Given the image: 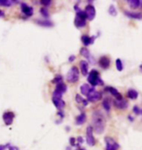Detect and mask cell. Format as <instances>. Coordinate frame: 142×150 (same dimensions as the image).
<instances>
[{"instance_id": "1", "label": "cell", "mask_w": 142, "mask_h": 150, "mask_svg": "<svg viewBox=\"0 0 142 150\" xmlns=\"http://www.w3.org/2000/svg\"><path fill=\"white\" fill-rule=\"evenodd\" d=\"M92 127L96 134H102L105 130L106 121H105L104 115L99 110H95L92 114Z\"/></svg>"}, {"instance_id": "2", "label": "cell", "mask_w": 142, "mask_h": 150, "mask_svg": "<svg viewBox=\"0 0 142 150\" xmlns=\"http://www.w3.org/2000/svg\"><path fill=\"white\" fill-rule=\"evenodd\" d=\"M88 81L92 85V87H95L96 85H103V81L99 78V73L97 70L93 69L88 75Z\"/></svg>"}, {"instance_id": "3", "label": "cell", "mask_w": 142, "mask_h": 150, "mask_svg": "<svg viewBox=\"0 0 142 150\" xmlns=\"http://www.w3.org/2000/svg\"><path fill=\"white\" fill-rule=\"evenodd\" d=\"M79 69L76 67H72L66 74V80L69 83H76L79 80Z\"/></svg>"}, {"instance_id": "4", "label": "cell", "mask_w": 142, "mask_h": 150, "mask_svg": "<svg viewBox=\"0 0 142 150\" xmlns=\"http://www.w3.org/2000/svg\"><path fill=\"white\" fill-rule=\"evenodd\" d=\"M104 140H105V143H106V150H118V148L120 147L118 142L113 137H106L104 139Z\"/></svg>"}, {"instance_id": "5", "label": "cell", "mask_w": 142, "mask_h": 150, "mask_svg": "<svg viewBox=\"0 0 142 150\" xmlns=\"http://www.w3.org/2000/svg\"><path fill=\"white\" fill-rule=\"evenodd\" d=\"M93 130L92 126L88 127L86 130V142L90 146H93L95 143V137L93 136Z\"/></svg>"}, {"instance_id": "6", "label": "cell", "mask_w": 142, "mask_h": 150, "mask_svg": "<svg viewBox=\"0 0 142 150\" xmlns=\"http://www.w3.org/2000/svg\"><path fill=\"white\" fill-rule=\"evenodd\" d=\"M14 118H15V113L12 111H7L3 114V121H4L6 126L12 125V123L14 121Z\"/></svg>"}, {"instance_id": "7", "label": "cell", "mask_w": 142, "mask_h": 150, "mask_svg": "<svg viewBox=\"0 0 142 150\" xmlns=\"http://www.w3.org/2000/svg\"><path fill=\"white\" fill-rule=\"evenodd\" d=\"M85 13L87 15V19L89 21H93L95 18V8L93 5L86 6Z\"/></svg>"}, {"instance_id": "8", "label": "cell", "mask_w": 142, "mask_h": 150, "mask_svg": "<svg viewBox=\"0 0 142 150\" xmlns=\"http://www.w3.org/2000/svg\"><path fill=\"white\" fill-rule=\"evenodd\" d=\"M101 98H102L101 93H100V92H97V91H93V92H92V93H90V94L87 97L88 100L90 101V103H95V101H98Z\"/></svg>"}, {"instance_id": "9", "label": "cell", "mask_w": 142, "mask_h": 150, "mask_svg": "<svg viewBox=\"0 0 142 150\" xmlns=\"http://www.w3.org/2000/svg\"><path fill=\"white\" fill-rule=\"evenodd\" d=\"M81 93L84 95V96H86V97H88L90 93L93 92V91H95V87H92L90 85H89V84H83L82 86H81Z\"/></svg>"}, {"instance_id": "10", "label": "cell", "mask_w": 142, "mask_h": 150, "mask_svg": "<svg viewBox=\"0 0 142 150\" xmlns=\"http://www.w3.org/2000/svg\"><path fill=\"white\" fill-rule=\"evenodd\" d=\"M110 59L108 58V57L106 56H103V57H101L100 59H99V61H98V64L100 65V67H102L103 69H107L108 67H110Z\"/></svg>"}, {"instance_id": "11", "label": "cell", "mask_w": 142, "mask_h": 150, "mask_svg": "<svg viewBox=\"0 0 142 150\" xmlns=\"http://www.w3.org/2000/svg\"><path fill=\"white\" fill-rule=\"evenodd\" d=\"M20 9H22V12L26 17H30L33 15V8L29 7V6L28 4H25V3H22V4H20Z\"/></svg>"}, {"instance_id": "12", "label": "cell", "mask_w": 142, "mask_h": 150, "mask_svg": "<svg viewBox=\"0 0 142 150\" xmlns=\"http://www.w3.org/2000/svg\"><path fill=\"white\" fill-rule=\"evenodd\" d=\"M105 91L109 92L111 95L114 96V97L117 98V100H123L122 95H121L120 93L118 92L116 89L113 88V87H106V88H105Z\"/></svg>"}, {"instance_id": "13", "label": "cell", "mask_w": 142, "mask_h": 150, "mask_svg": "<svg viewBox=\"0 0 142 150\" xmlns=\"http://www.w3.org/2000/svg\"><path fill=\"white\" fill-rule=\"evenodd\" d=\"M80 69L84 76L89 75V71H88L89 70V62L87 61H81L80 62Z\"/></svg>"}, {"instance_id": "14", "label": "cell", "mask_w": 142, "mask_h": 150, "mask_svg": "<svg viewBox=\"0 0 142 150\" xmlns=\"http://www.w3.org/2000/svg\"><path fill=\"white\" fill-rule=\"evenodd\" d=\"M74 25H76V28H83L86 26V19H82L80 18L79 16L76 15V18H75V21H74Z\"/></svg>"}, {"instance_id": "15", "label": "cell", "mask_w": 142, "mask_h": 150, "mask_svg": "<svg viewBox=\"0 0 142 150\" xmlns=\"http://www.w3.org/2000/svg\"><path fill=\"white\" fill-rule=\"evenodd\" d=\"M124 14L129 19H136V20H141L142 19V14L141 13H134V12L131 11H125Z\"/></svg>"}, {"instance_id": "16", "label": "cell", "mask_w": 142, "mask_h": 150, "mask_svg": "<svg viewBox=\"0 0 142 150\" xmlns=\"http://www.w3.org/2000/svg\"><path fill=\"white\" fill-rule=\"evenodd\" d=\"M114 105L117 107V108H120V109H126V107L129 106V103L126 100H114Z\"/></svg>"}, {"instance_id": "17", "label": "cell", "mask_w": 142, "mask_h": 150, "mask_svg": "<svg viewBox=\"0 0 142 150\" xmlns=\"http://www.w3.org/2000/svg\"><path fill=\"white\" fill-rule=\"evenodd\" d=\"M52 100H53V103L57 108L59 109H61L63 107L65 106V103L64 100H62L61 98H52Z\"/></svg>"}, {"instance_id": "18", "label": "cell", "mask_w": 142, "mask_h": 150, "mask_svg": "<svg viewBox=\"0 0 142 150\" xmlns=\"http://www.w3.org/2000/svg\"><path fill=\"white\" fill-rule=\"evenodd\" d=\"M95 39V36L90 37V36H89V35H83L82 38H81V40H82V43L85 45V46H89V45L93 43Z\"/></svg>"}, {"instance_id": "19", "label": "cell", "mask_w": 142, "mask_h": 150, "mask_svg": "<svg viewBox=\"0 0 142 150\" xmlns=\"http://www.w3.org/2000/svg\"><path fill=\"white\" fill-rule=\"evenodd\" d=\"M35 23L37 25H41V26H45V28H52L54 25V23L51 22V21H48V20H44V21H40V20H36Z\"/></svg>"}, {"instance_id": "20", "label": "cell", "mask_w": 142, "mask_h": 150, "mask_svg": "<svg viewBox=\"0 0 142 150\" xmlns=\"http://www.w3.org/2000/svg\"><path fill=\"white\" fill-rule=\"evenodd\" d=\"M86 119H87V116L85 113H81L80 115H78L76 117V120H75V122H76L77 125H83L84 123L86 122Z\"/></svg>"}, {"instance_id": "21", "label": "cell", "mask_w": 142, "mask_h": 150, "mask_svg": "<svg viewBox=\"0 0 142 150\" xmlns=\"http://www.w3.org/2000/svg\"><path fill=\"white\" fill-rule=\"evenodd\" d=\"M126 2H128V4L131 9H136L142 4V1H140V0H129Z\"/></svg>"}, {"instance_id": "22", "label": "cell", "mask_w": 142, "mask_h": 150, "mask_svg": "<svg viewBox=\"0 0 142 150\" xmlns=\"http://www.w3.org/2000/svg\"><path fill=\"white\" fill-rule=\"evenodd\" d=\"M56 90L57 91H59V93H61V94H63V93H65L66 91H67V86H66L63 82H61V83L57 84V87H56Z\"/></svg>"}, {"instance_id": "23", "label": "cell", "mask_w": 142, "mask_h": 150, "mask_svg": "<svg viewBox=\"0 0 142 150\" xmlns=\"http://www.w3.org/2000/svg\"><path fill=\"white\" fill-rule=\"evenodd\" d=\"M128 97L129 98H131V100H136L138 98V93L134 89H129L128 91Z\"/></svg>"}, {"instance_id": "24", "label": "cell", "mask_w": 142, "mask_h": 150, "mask_svg": "<svg viewBox=\"0 0 142 150\" xmlns=\"http://www.w3.org/2000/svg\"><path fill=\"white\" fill-rule=\"evenodd\" d=\"M17 2L18 1H14V0H0V5L4 6V7H11L12 5Z\"/></svg>"}, {"instance_id": "25", "label": "cell", "mask_w": 142, "mask_h": 150, "mask_svg": "<svg viewBox=\"0 0 142 150\" xmlns=\"http://www.w3.org/2000/svg\"><path fill=\"white\" fill-rule=\"evenodd\" d=\"M80 54L82 56H84L85 58H87L88 59H90L92 61V56H90V51L87 49V48H82L80 51Z\"/></svg>"}, {"instance_id": "26", "label": "cell", "mask_w": 142, "mask_h": 150, "mask_svg": "<svg viewBox=\"0 0 142 150\" xmlns=\"http://www.w3.org/2000/svg\"><path fill=\"white\" fill-rule=\"evenodd\" d=\"M102 107L106 110L107 112L110 111V107H111V104H110V100L109 98H105V100H103V101H102Z\"/></svg>"}, {"instance_id": "27", "label": "cell", "mask_w": 142, "mask_h": 150, "mask_svg": "<svg viewBox=\"0 0 142 150\" xmlns=\"http://www.w3.org/2000/svg\"><path fill=\"white\" fill-rule=\"evenodd\" d=\"M75 100H76V101H77L78 103H83L85 106L88 105V100H84V98H82L79 95H76V98H75Z\"/></svg>"}, {"instance_id": "28", "label": "cell", "mask_w": 142, "mask_h": 150, "mask_svg": "<svg viewBox=\"0 0 142 150\" xmlns=\"http://www.w3.org/2000/svg\"><path fill=\"white\" fill-rule=\"evenodd\" d=\"M116 68L118 69V71H122L124 69L123 62H122V61H121L120 59H116Z\"/></svg>"}, {"instance_id": "29", "label": "cell", "mask_w": 142, "mask_h": 150, "mask_svg": "<svg viewBox=\"0 0 142 150\" xmlns=\"http://www.w3.org/2000/svg\"><path fill=\"white\" fill-rule=\"evenodd\" d=\"M52 82L54 84H57H57H59V83L62 82V77L60 76V75H57V76L52 80Z\"/></svg>"}, {"instance_id": "30", "label": "cell", "mask_w": 142, "mask_h": 150, "mask_svg": "<svg viewBox=\"0 0 142 150\" xmlns=\"http://www.w3.org/2000/svg\"><path fill=\"white\" fill-rule=\"evenodd\" d=\"M40 13L41 15L43 16L44 18H49L50 17V14H49V12H48V10L46 8H41L40 9Z\"/></svg>"}, {"instance_id": "31", "label": "cell", "mask_w": 142, "mask_h": 150, "mask_svg": "<svg viewBox=\"0 0 142 150\" xmlns=\"http://www.w3.org/2000/svg\"><path fill=\"white\" fill-rule=\"evenodd\" d=\"M109 14L111 15V16L115 17L117 15V12H116V9H115V6L114 5H111L109 7Z\"/></svg>"}, {"instance_id": "32", "label": "cell", "mask_w": 142, "mask_h": 150, "mask_svg": "<svg viewBox=\"0 0 142 150\" xmlns=\"http://www.w3.org/2000/svg\"><path fill=\"white\" fill-rule=\"evenodd\" d=\"M61 97H62V94H61V93H59V91H57V90H55V91L53 92V98H61Z\"/></svg>"}, {"instance_id": "33", "label": "cell", "mask_w": 142, "mask_h": 150, "mask_svg": "<svg viewBox=\"0 0 142 150\" xmlns=\"http://www.w3.org/2000/svg\"><path fill=\"white\" fill-rule=\"evenodd\" d=\"M51 0H40V3L42 5H45V6H49L51 4Z\"/></svg>"}, {"instance_id": "34", "label": "cell", "mask_w": 142, "mask_h": 150, "mask_svg": "<svg viewBox=\"0 0 142 150\" xmlns=\"http://www.w3.org/2000/svg\"><path fill=\"white\" fill-rule=\"evenodd\" d=\"M69 142H70V145L71 146H76V143H75V139H74V137H70V139H69Z\"/></svg>"}, {"instance_id": "35", "label": "cell", "mask_w": 142, "mask_h": 150, "mask_svg": "<svg viewBox=\"0 0 142 150\" xmlns=\"http://www.w3.org/2000/svg\"><path fill=\"white\" fill-rule=\"evenodd\" d=\"M134 112L135 114H137V115H138V114H140V109L138 108V106H134Z\"/></svg>"}, {"instance_id": "36", "label": "cell", "mask_w": 142, "mask_h": 150, "mask_svg": "<svg viewBox=\"0 0 142 150\" xmlns=\"http://www.w3.org/2000/svg\"><path fill=\"white\" fill-rule=\"evenodd\" d=\"M9 146H10V144H9V143H7V144H5V145H0V150H5L7 147H9Z\"/></svg>"}, {"instance_id": "37", "label": "cell", "mask_w": 142, "mask_h": 150, "mask_svg": "<svg viewBox=\"0 0 142 150\" xmlns=\"http://www.w3.org/2000/svg\"><path fill=\"white\" fill-rule=\"evenodd\" d=\"M77 140H78V143H79V144H81V143H83V137H79L77 139Z\"/></svg>"}, {"instance_id": "38", "label": "cell", "mask_w": 142, "mask_h": 150, "mask_svg": "<svg viewBox=\"0 0 142 150\" xmlns=\"http://www.w3.org/2000/svg\"><path fill=\"white\" fill-rule=\"evenodd\" d=\"M9 149H10V150H19V148H18V147H16V146H9Z\"/></svg>"}, {"instance_id": "39", "label": "cell", "mask_w": 142, "mask_h": 150, "mask_svg": "<svg viewBox=\"0 0 142 150\" xmlns=\"http://www.w3.org/2000/svg\"><path fill=\"white\" fill-rule=\"evenodd\" d=\"M74 59H75V56H71L70 58H69V59H68V61H69V62H73Z\"/></svg>"}, {"instance_id": "40", "label": "cell", "mask_w": 142, "mask_h": 150, "mask_svg": "<svg viewBox=\"0 0 142 150\" xmlns=\"http://www.w3.org/2000/svg\"><path fill=\"white\" fill-rule=\"evenodd\" d=\"M4 12H3V11H1V10H0V18H2V17H4Z\"/></svg>"}, {"instance_id": "41", "label": "cell", "mask_w": 142, "mask_h": 150, "mask_svg": "<svg viewBox=\"0 0 142 150\" xmlns=\"http://www.w3.org/2000/svg\"><path fill=\"white\" fill-rule=\"evenodd\" d=\"M129 121H134V119L131 118V116H129Z\"/></svg>"}, {"instance_id": "42", "label": "cell", "mask_w": 142, "mask_h": 150, "mask_svg": "<svg viewBox=\"0 0 142 150\" xmlns=\"http://www.w3.org/2000/svg\"><path fill=\"white\" fill-rule=\"evenodd\" d=\"M140 69H141V71H142V64L140 65Z\"/></svg>"}, {"instance_id": "43", "label": "cell", "mask_w": 142, "mask_h": 150, "mask_svg": "<svg viewBox=\"0 0 142 150\" xmlns=\"http://www.w3.org/2000/svg\"><path fill=\"white\" fill-rule=\"evenodd\" d=\"M78 150H86V149H83V148H82V149H78Z\"/></svg>"}]
</instances>
